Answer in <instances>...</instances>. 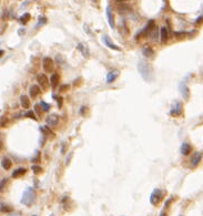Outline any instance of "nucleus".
Instances as JSON below:
<instances>
[{
	"instance_id": "obj_4",
	"label": "nucleus",
	"mask_w": 203,
	"mask_h": 216,
	"mask_svg": "<svg viewBox=\"0 0 203 216\" xmlns=\"http://www.w3.org/2000/svg\"><path fill=\"white\" fill-rule=\"evenodd\" d=\"M102 42H103L108 48H110L111 50H114V51H120V50H121L120 47L116 46V44L113 43V41L111 40L110 37H109L108 34H103V36H102Z\"/></svg>"
},
{
	"instance_id": "obj_1",
	"label": "nucleus",
	"mask_w": 203,
	"mask_h": 216,
	"mask_svg": "<svg viewBox=\"0 0 203 216\" xmlns=\"http://www.w3.org/2000/svg\"><path fill=\"white\" fill-rule=\"evenodd\" d=\"M138 70H139L140 74L142 75V78H143L144 80H147V81H152L153 70H152V66H151V64H150L149 62L143 61V60L139 61V63H138Z\"/></svg>"
},
{
	"instance_id": "obj_2",
	"label": "nucleus",
	"mask_w": 203,
	"mask_h": 216,
	"mask_svg": "<svg viewBox=\"0 0 203 216\" xmlns=\"http://www.w3.org/2000/svg\"><path fill=\"white\" fill-rule=\"evenodd\" d=\"M34 199H36V193H34V188L29 187V188H27L25 191V193H24L22 199H21V203L27 205V206H30L34 202Z\"/></svg>"
},
{
	"instance_id": "obj_3",
	"label": "nucleus",
	"mask_w": 203,
	"mask_h": 216,
	"mask_svg": "<svg viewBox=\"0 0 203 216\" xmlns=\"http://www.w3.org/2000/svg\"><path fill=\"white\" fill-rule=\"evenodd\" d=\"M162 197H163V191H161L160 188H155L150 196V202L152 205H158Z\"/></svg>"
},
{
	"instance_id": "obj_33",
	"label": "nucleus",
	"mask_w": 203,
	"mask_h": 216,
	"mask_svg": "<svg viewBox=\"0 0 203 216\" xmlns=\"http://www.w3.org/2000/svg\"><path fill=\"white\" fill-rule=\"evenodd\" d=\"M120 1H123V0H120Z\"/></svg>"
},
{
	"instance_id": "obj_30",
	"label": "nucleus",
	"mask_w": 203,
	"mask_h": 216,
	"mask_svg": "<svg viewBox=\"0 0 203 216\" xmlns=\"http://www.w3.org/2000/svg\"><path fill=\"white\" fill-rule=\"evenodd\" d=\"M7 122H8V120L3 117V119L1 120V122H0V126H5V125H6V123H7Z\"/></svg>"
},
{
	"instance_id": "obj_15",
	"label": "nucleus",
	"mask_w": 203,
	"mask_h": 216,
	"mask_svg": "<svg viewBox=\"0 0 203 216\" xmlns=\"http://www.w3.org/2000/svg\"><path fill=\"white\" fill-rule=\"evenodd\" d=\"M29 93H30V97L36 98V97H38L39 93H40V88H39L38 85H31V87H30V90H29Z\"/></svg>"
},
{
	"instance_id": "obj_14",
	"label": "nucleus",
	"mask_w": 203,
	"mask_h": 216,
	"mask_svg": "<svg viewBox=\"0 0 203 216\" xmlns=\"http://www.w3.org/2000/svg\"><path fill=\"white\" fill-rule=\"evenodd\" d=\"M12 165V162L9 158H3L1 160V167L3 170H9Z\"/></svg>"
},
{
	"instance_id": "obj_9",
	"label": "nucleus",
	"mask_w": 203,
	"mask_h": 216,
	"mask_svg": "<svg viewBox=\"0 0 203 216\" xmlns=\"http://www.w3.org/2000/svg\"><path fill=\"white\" fill-rule=\"evenodd\" d=\"M78 50L81 52V54L85 57V58H89L90 57V51H89V48L85 43H79L78 44Z\"/></svg>"
},
{
	"instance_id": "obj_5",
	"label": "nucleus",
	"mask_w": 203,
	"mask_h": 216,
	"mask_svg": "<svg viewBox=\"0 0 203 216\" xmlns=\"http://www.w3.org/2000/svg\"><path fill=\"white\" fill-rule=\"evenodd\" d=\"M37 81L39 83V85L43 88L44 90L49 88V79L47 78V75L43 74V73H39L37 75Z\"/></svg>"
},
{
	"instance_id": "obj_29",
	"label": "nucleus",
	"mask_w": 203,
	"mask_h": 216,
	"mask_svg": "<svg viewBox=\"0 0 203 216\" xmlns=\"http://www.w3.org/2000/svg\"><path fill=\"white\" fill-rule=\"evenodd\" d=\"M41 130L43 131V133H46V134H50V135H53L52 133H51V131L48 129V126H41Z\"/></svg>"
},
{
	"instance_id": "obj_23",
	"label": "nucleus",
	"mask_w": 203,
	"mask_h": 216,
	"mask_svg": "<svg viewBox=\"0 0 203 216\" xmlns=\"http://www.w3.org/2000/svg\"><path fill=\"white\" fill-rule=\"evenodd\" d=\"M29 19H30V15H29V13H25V15H22V17L20 18V22H21L22 25H26V23L29 21Z\"/></svg>"
},
{
	"instance_id": "obj_16",
	"label": "nucleus",
	"mask_w": 203,
	"mask_h": 216,
	"mask_svg": "<svg viewBox=\"0 0 203 216\" xmlns=\"http://www.w3.org/2000/svg\"><path fill=\"white\" fill-rule=\"evenodd\" d=\"M191 150H192L191 145L188 144V143H183V144L181 145V153H182L183 155H189V154L191 153Z\"/></svg>"
},
{
	"instance_id": "obj_28",
	"label": "nucleus",
	"mask_w": 203,
	"mask_h": 216,
	"mask_svg": "<svg viewBox=\"0 0 203 216\" xmlns=\"http://www.w3.org/2000/svg\"><path fill=\"white\" fill-rule=\"evenodd\" d=\"M40 107H41L40 104H36V105H34V111H36V113H37V114H38L39 116L41 115V114H40V113H41V110H40Z\"/></svg>"
},
{
	"instance_id": "obj_27",
	"label": "nucleus",
	"mask_w": 203,
	"mask_h": 216,
	"mask_svg": "<svg viewBox=\"0 0 203 216\" xmlns=\"http://www.w3.org/2000/svg\"><path fill=\"white\" fill-rule=\"evenodd\" d=\"M26 116H27V117H31V119H34V120H37V117L34 115V112H32V111L27 112V113H26Z\"/></svg>"
},
{
	"instance_id": "obj_12",
	"label": "nucleus",
	"mask_w": 203,
	"mask_h": 216,
	"mask_svg": "<svg viewBox=\"0 0 203 216\" xmlns=\"http://www.w3.org/2000/svg\"><path fill=\"white\" fill-rule=\"evenodd\" d=\"M168 37H169V34H168V30H167V28H165V27H162V28L160 29L161 43H165L167 40H168Z\"/></svg>"
},
{
	"instance_id": "obj_6",
	"label": "nucleus",
	"mask_w": 203,
	"mask_h": 216,
	"mask_svg": "<svg viewBox=\"0 0 203 216\" xmlns=\"http://www.w3.org/2000/svg\"><path fill=\"white\" fill-rule=\"evenodd\" d=\"M46 122L48 126H51V127H56L57 125L59 124V116L57 114H49L46 119Z\"/></svg>"
},
{
	"instance_id": "obj_17",
	"label": "nucleus",
	"mask_w": 203,
	"mask_h": 216,
	"mask_svg": "<svg viewBox=\"0 0 203 216\" xmlns=\"http://www.w3.org/2000/svg\"><path fill=\"white\" fill-rule=\"evenodd\" d=\"M20 103H21L22 108L25 109H29V107H30V100L27 95H21L20 97Z\"/></svg>"
},
{
	"instance_id": "obj_31",
	"label": "nucleus",
	"mask_w": 203,
	"mask_h": 216,
	"mask_svg": "<svg viewBox=\"0 0 203 216\" xmlns=\"http://www.w3.org/2000/svg\"><path fill=\"white\" fill-rule=\"evenodd\" d=\"M71 156H72V153H70V154H69V156H68V160L66 161V163H67V164H69V162H70V158H71Z\"/></svg>"
},
{
	"instance_id": "obj_10",
	"label": "nucleus",
	"mask_w": 203,
	"mask_h": 216,
	"mask_svg": "<svg viewBox=\"0 0 203 216\" xmlns=\"http://www.w3.org/2000/svg\"><path fill=\"white\" fill-rule=\"evenodd\" d=\"M201 158H202V153L201 152H196L194 155L191 158V165L192 167H196L199 165V163L201 162Z\"/></svg>"
},
{
	"instance_id": "obj_13",
	"label": "nucleus",
	"mask_w": 203,
	"mask_h": 216,
	"mask_svg": "<svg viewBox=\"0 0 203 216\" xmlns=\"http://www.w3.org/2000/svg\"><path fill=\"white\" fill-rule=\"evenodd\" d=\"M118 75H119V72L117 71V70H113V71L109 72L108 75H107V83L113 82V81H114V80L118 78Z\"/></svg>"
},
{
	"instance_id": "obj_21",
	"label": "nucleus",
	"mask_w": 203,
	"mask_h": 216,
	"mask_svg": "<svg viewBox=\"0 0 203 216\" xmlns=\"http://www.w3.org/2000/svg\"><path fill=\"white\" fill-rule=\"evenodd\" d=\"M142 52H143V56L144 57H147V58H149V57H152L153 56V50L150 48V47H144L143 49H142Z\"/></svg>"
},
{
	"instance_id": "obj_19",
	"label": "nucleus",
	"mask_w": 203,
	"mask_h": 216,
	"mask_svg": "<svg viewBox=\"0 0 203 216\" xmlns=\"http://www.w3.org/2000/svg\"><path fill=\"white\" fill-rule=\"evenodd\" d=\"M50 83H51V87L54 89V88L58 85V83H59V75L57 74V73H53L50 78Z\"/></svg>"
},
{
	"instance_id": "obj_34",
	"label": "nucleus",
	"mask_w": 203,
	"mask_h": 216,
	"mask_svg": "<svg viewBox=\"0 0 203 216\" xmlns=\"http://www.w3.org/2000/svg\"><path fill=\"white\" fill-rule=\"evenodd\" d=\"M94 1H98V0H94Z\"/></svg>"
},
{
	"instance_id": "obj_22",
	"label": "nucleus",
	"mask_w": 203,
	"mask_h": 216,
	"mask_svg": "<svg viewBox=\"0 0 203 216\" xmlns=\"http://www.w3.org/2000/svg\"><path fill=\"white\" fill-rule=\"evenodd\" d=\"M8 183H9L8 178H2L0 181V193H3V192L6 191V187H7Z\"/></svg>"
},
{
	"instance_id": "obj_25",
	"label": "nucleus",
	"mask_w": 203,
	"mask_h": 216,
	"mask_svg": "<svg viewBox=\"0 0 203 216\" xmlns=\"http://www.w3.org/2000/svg\"><path fill=\"white\" fill-rule=\"evenodd\" d=\"M40 105H41V108H42L43 110H44V111H49V109H50V105H49L48 103L43 102V101L41 102V103H40Z\"/></svg>"
},
{
	"instance_id": "obj_11",
	"label": "nucleus",
	"mask_w": 203,
	"mask_h": 216,
	"mask_svg": "<svg viewBox=\"0 0 203 216\" xmlns=\"http://www.w3.org/2000/svg\"><path fill=\"white\" fill-rule=\"evenodd\" d=\"M107 18H108V22H109V25H110V27L113 29L114 28V18H113V13H112V9H111L110 6H108L107 7Z\"/></svg>"
},
{
	"instance_id": "obj_18",
	"label": "nucleus",
	"mask_w": 203,
	"mask_h": 216,
	"mask_svg": "<svg viewBox=\"0 0 203 216\" xmlns=\"http://www.w3.org/2000/svg\"><path fill=\"white\" fill-rule=\"evenodd\" d=\"M25 173H26V168H24V167H19V168L15 170V171L12 172V177H13V178H17V177L22 176Z\"/></svg>"
},
{
	"instance_id": "obj_7",
	"label": "nucleus",
	"mask_w": 203,
	"mask_h": 216,
	"mask_svg": "<svg viewBox=\"0 0 203 216\" xmlns=\"http://www.w3.org/2000/svg\"><path fill=\"white\" fill-rule=\"evenodd\" d=\"M181 113H182V103L181 102H175L172 105V109L170 111V114L172 116H179Z\"/></svg>"
},
{
	"instance_id": "obj_26",
	"label": "nucleus",
	"mask_w": 203,
	"mask_h": 216,
	"mask_svg": "<svg viewBox=\"0 0 203 216\" xmlns=\"http://www.w3.org/2000/svg\"><path fill=\"white\" fill-rule=\"evenodd\" d=\"M31 168H32L34 173H36V174H38V173H40V172H41V167H40V166H38V165H34Z\"/></svg>"
},
{
	"instance_id": "obj_32",
	"label": "nucleus",
	"mask_w": 203,
	"mask_h": 216,
	"mask_svg": "<svg viewBox=\"0 0 203 216\" xmlns=\"http://www.w3.org/2000/svg\"><path fill=\"white\" fill-rule=\"evenodd\" d=\"M2 54H3V51H2V50H0V57H1Z\"/></svg>"
},
{
	"instance_id": "obj_24",
	"label": "nucleus",
	"mask_w": 203,
	"mask_h": 216,
	"mask_svg": "<svg viewBox=\"0 0 203 216\" xmlns=\"http://www.w3.org/2000/svg\"><path fill=\"white\" fill-rule=\"evenodd\" d=\"M0 211H1V212H5V213H9V212H11V207L6 206V205H2V206L0 207Z\"/></svg>"
},
{
	"instance_id": "obj_8",
	"label": "nucleus",
	"mask_w": 203,
	"mask_h": 216,
	"mask_svg": "<svg viewBox=\"0 0 203 216\" xmlns=\"http://www.w3.org/2000/svg\"><path fill=\"white\" fill-rule=\"evenodd\" d=\"M42 68L44 71H47V72H52V70H53V61H52V59L50 58H44L42 61Z\"/></svg>"
},
{
	"instance_id": "obj_20",
	"label": "nucleus",
	"mask_w": 203,
	"mask_h": 216,
	"mask_svg": "<svg viewBox=\"0 0 203 216\" xmlns=\"http://www.w3.org/2000/svg\"><path fill=\"white\" fill-rule=\"evenodd\" d=\"M180 91H181V93H182V95H183V98L186 100L189 99V89H188V87H186V84H181L180 85Z\"/></svg>"
}]
</instances>
